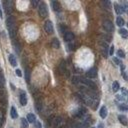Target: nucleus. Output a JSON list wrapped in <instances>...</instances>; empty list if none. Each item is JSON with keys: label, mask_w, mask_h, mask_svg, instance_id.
Segmentation results:
<instances>
[{"label": "nucleus", "mask_w": 128, "mask_h": 128, "mask_svg": "<svg viewBox=\"0 0 128 128\" xmlns=\"http://www.w3.org/2000/svg\"><path fill=\"white\" fill-rule=\"evenodd\" d=\"M6 25L8 28V32L11 38H15L16 36V26H15V19L13 16L9 15L6 19Z\"/></svg>", "instance_id": "obj_1"}, {"label": "nucleus", "mask_w": 128, "mask_h": 128, "mask_svg": "<svg viewBox=\"0 0 128 128\" xmlns=\"http://www.w3.org/2000/svg\"><path fill=\"white\" fill-rule=\"evenodd\" d=\"M38 11H39V15L41 16V17H46V16L48 15V9H47V6L44 2H41L39 4Z\"/></svg>", "instance_id": "obj_2"}, {"label": "nucleus", "mask_w": 128, "mask_h": 128, "mask_svg": "<svg viewBox=\"0 0 128 128\" xmlns=\"http://www.w3.org/2000/svg\"><path fill=\"white\" fill-rule=\"evenodd\" d=\"M44 29H45V31L47 32L48 34H52L53 32H54V28H53V24H52V22L51 21H46L45 22V24H44Z\"/></svg>", "instance_id": "obj_3"}, {"label": "nucleus", "mask_w": 128, "mask_h": 128, "mask_svg": "<svg viewBox=\"0 0 128 128\" xmlns=\"http://www.w3.org/2000/svg\"><path fill=\"white\" fill-rule=\"evenodd\" d=\"M103 27L108 32H112L114 30V26H113V24H112V22L110 20H104L103 21Z\"/></svg>", "instance_id": "obj_4"}, {"label": "nucleus", "mask_w": 128, "mask_h": 128, "mask_svg": "<svg viewBox=\"0 0 128 128\" xmlns=\"http://www.w3.org/2000/svg\"><path fill=\"white\" fill-rule=\"evenodd\" d=\"M3 5H4V9H5L7 15H8V14L10 15L11 12H12V2H11V1H4V2H3Z\"/></svg>", "instance_id": "obj_5"}, {"label": "nucleus", "mask_w": 128, "mask_h": 128, "mask_svg": "<svg viewBox=\"0 0 128 128\" xmlns=\"http://www.w3.org/2000/svg\"><path fill=\"white\" fill-rule=\"evenodd\" d=\"M86 75H87L88 78H95L96 76H97V69H96V68H91V69H89V70L87 71Z\"/></svg>", "instance_id": "obj_6"}, {"label": "nucleus", "mask_w": 128, "mask_h": 128, "mask_svg": "<svg viewBox=\"0 0 128 128\" xmlns=\"http://www.w3.org/2000/svg\"><path fill=\"white\" fill-rule=\"evenodd\" d=\"M64 39L67 42H71L74 39V34L70 31H67V32H65V34H64Z\"/></svg>", "instance_id": "obj_7"}, {"label": "nucleus", "mask_w": 128, "mask_h": 128, "mask_svg": "<svg viewBox=\"0 0 128 128\" xmlns=\"http://www.w3.org/2000/svg\"><path fill=\"white\" fill-rule=\"evenodd\" d=\"M100 45H101V50L102 53L105 57H107V50H108V44L104 41H100Z\"/></svg>", "instance_id": "obj_8"}, {"label": "nucleus", "mask_w": 128, "mask_h": 128, "mask_svg": "<svg viewBox=\"0 0 128 128\" xmlns=\"http://www.w3.org/2000/svg\"><path fill=\"white\" fill-rule=\"evenodd\" d=\"M81 82H82L83 84L87 85L88 87H91V88H95V87H96V85L91 81V80H88V79H86V78H81Z\"/></svg>", "instance_id": "obj_9"}, {"label": "nucleus", "mask_w": 128, "mask_h": 128, "mask_svg": "<svg viewBox=\"0 0 128 128\" xmlns=\"http://www.w3.org/2000/svg\"><path fill=\"white\" fill-rule=\"evenodd\" d=\"M20 103H21V105H23V106H25L26 104H27V97H26V94H25V92H21V94H20Z\"/></svg>", "instance_id": "obj_10"}, {"label": "nucleus", "mask_w": 128, "mask_h": 128, "mask_svg": "<svg viewBox=\"0 0 128 128\" xmlns=\"http://www.w3.org/2000/svg\"><path fill=\"white\" fill-rule=\"evenodd\" d=\"M99 115H100V117L101 118H106V116H107V108L105 107V106H102L101 107V109H100V112H99Z\"/></svg>", "instance_id": "obj_11"}, {"label": "nucleus", "mask_w": 128, "mask_h": 128, "mask_svg": "<svg viewBox=\"0 0 128 128\" xmlns=\"http://www.w3.org/2000/svg\"><path fill=\"white\" fill-rule=\"evenodd\" d=\"M65 70H66V64H65V61L62 60L59 64V71H60V73L63 74V73H65Z\"/></svg>", "instance_id": "obj_12"}, {"label": "nucleus", "mask_w": 128, "mask_h": 128, "mask_svg": "<svg viewBox=\"0 0 128 128\" xmlns=\"http://www.w3.org/2000/svg\"><path fill=\"white\" fill-rule=\"evenodd\" d=\"M9 62H10V64L12 66H16L17 65V61H16V58H15V56L13 55V54H9Z\"/></svg>", "instance_id": "obj_13"}, {"label": "nucleus", "mask_w": 128, "mask_h": 128, "mask_svg": "<svg viewBox=\"0 0 128 128\" xmlns=\"http://www.w3.org/2000/svg\"><path fill=\"white\" fill-rule=\"evenodd\" d=\"M26 119H27L28 122H30V123H35V122H36V117H35L34 114H32V113H29V114L27 115V118H26Z\"/></svg>", "instance_id": "obj_14"}, {"label": "nucleus", "mask_w": 128, "mask_h": 128, "mask_svg": "<svg viewBox=\"0 0 128 128\" xmlns=\"http://www.w3.org/2000/svg\"><path fill=\"white\" fill-rule=\"evenodd\" d=\"M114 8H115V12H116L118 15H120L122 12H124V10H123L122 6H120V5H119V4H117V3H114Z\"/></svg>", "instance_id": "obj_15"}, {"label": "nucleus", "mask_w": 128, "mask_h": 128, "mask_svg": "<svg viewBox=\"0 0 128 128\" xmlns=\"http://www.w3.org/2000/svg\"><path fill=\"white\" fill-rule=\"evenodd\" d=\"M51 6H52L54 11H59L60 10V4H59L58 1H52L51 2Z\"/></svg>", "instance_id": "obj_16"}, {"label": "nucleus", "mask_w": 128, "mask_h": 128, "mask_svg": "<svg viewBox=\"0 0 128 128\" xmlns=\"http://www.w3.org/2000/svg\"><path fill=\"white\" fill-rule=\"evenodd\" d=\"M51 45H52L53 48H56V49H58V48L60 47V42H59V40H58L57 38H54V39L52 40Z\"/></svg>", "instance_id": "obj_17"}, {"label": "nucleus", "mask_w": 128, "mask_h": 128, "mask_svg": "<svg viewBox=\"0 0 128 128\" xmlns=\"http://www.w3.org/2000/svg\"><path fill=\"white\" fill-rule=\"evenodd\" d=\"M119 34H120L123 38H127V37H128V30H126V29H124V28H121V29L119 30Z\"/></svg>", "instance_id": "obj_18"}, {"label": "nucleus", "mask_w": 128, "mask_h": 128, "mask_svg": "<svg viewBox=\"0 0 128 128\" xmlns=\"http://www.w3.org/2000/svg\"><path fill=\"white\" fill-rule=\"evenodd\" d=\"M118 119H119V121H120V123L122 125H127V118L124 115H119Z\"/></svg>", "instance_id": "obj_19"}, {"label": "nucleus", "mask_w": 128, "mask_h": 128, "mask_svg": "<svg viewBox=\"0 0 128 128\" xmlns=\"http://www.w3.org/2000/svg\"><path fill=\"white\" fill-rule=\"evenodd\" d=\"M28 120L25 118H21V128H28Z\"/></svg>", "instance_id": "obj_20"}, {"label": "nucleus", "mask_w": 128, "mask_h": 128, "mask_svg": "<svg viewBox=\"0 0 128 128\" xmlns=\"http://www.w3.org/2000/svg\"><path fill=\"white\" fill-rule=\"evenodd\" d=\"M120 89V86H119V83L117 81L113 82V84H112V90H113L114 92H117L118 90Z\"/></svg>", "instance_id": "obj_21"}, {"label": "nucleus", "mask_w": 128, "mask_h": 128, "mask_svg": "<svg viewBox=\"0 0 128 128\" xmlns=\"http://www.w3.org/2000/svg\"><path fill=\"white\" fill-rule=\"evenodd\" d=\"M101 5H102L104 8H106V9H110L111 2L108 1V0H105V1H102V2H101Z\"/></svg>", "instance_id": "obj_22"}, {"label": "nucleus", "mask_w": 128, "mask_h": 128, "mask_svg": "<svg viewBox=\"0 0 128 128\" xmlns=\"http://www.w3.org/2000/svg\"><path fill=\"white\" fill-rule=\"evenodd\" d=\"M17 116H18V114H17V111H16L15 107H11V117L13 119H15V118H17Z\"/></svg>", "instance_id": "obj_23"}, {"label": "nucleus", "mask_w": 128, "mask_h": 128, "mask_svg": "<svg viewBox=\"0 0 128 128\" xmlns=\"http://www.w3.org/2000/svg\"><path fill=\"white\" fill-rule=\"evenodd\" d=\"M116 24H117L118 26H123V25H124V20H123V18H122V17H117V18H116Z\"/></svg>", "instance_id": "obj_24"}, {"label": "nucleus", "mask_w": 128, "mask_h": 128, "mask_svg": "<svg viewBox=\"0 0 128 128\" xmlns=\"http://www.w3.org/2000/svg\"><path fill=\"white\" fill-rule=\"evenodd\" d=\"M72 82H73L74 84H77V83H79V82H81V78H80L79 76H74V77L72 78Z\"/></svg>", "instance_id": "obj_25"}, {"label": "nucleus", "mask_w": 128, "mask_h": 128, "mask_svg": "<svg viewBox=\"0 0 128 128\" xmlns=\"http://www.w3.org/2000/svg\"><path fill=\"white\" fill-rule=\"evenodd\" d=\"M122 8H123V10L126 12V13H128V2L127 1H123L122 2Z\"/></svg>", "instance_id": "obj_26"}, {"label": "nucleus", "mask_w": 128, "mask_h": 128, "mask_svg": "<svg viewBox=\"0 0 128 128\" xmlns=\"http://www.w3.org/2000/svg\"><path fill=\"white\" fill-rule=\"evenodd\" d=\"M13 45H14V49H15V51H17L18 53H19V51H20V46H19V44L17 43V42H13Z\"/></svg>", "instance_id": "obj_27"}, {"label": "nucleus", "mask_w": 128, "mask_h": 128, "mask_svg": "<svg viewBox=\"0 0 128 128\" xmlns=\"http://www.w3.org/2000/svg\"><path fill=\"white\" fill-rule=\"evenodd\" d=\"M119 109H120V110H123V111H128V106L125 105V104H120V105H119Z\"/></svg>", "instance_id": "obj_28"}, {"label": "nucleus", "mask_w": 128, "mask_h": 128, "mask_svg": "<svg viewBox=\"0 0 128 128\" xmlns=\"http://www.w3.org/2000/svg\"><path fill=\"white\" fill-rule=\"evenodd\" d=\"M25 75H26V81L29 82V80H30V71H29V69H26Z\"/></svg>", "instance_id": "obj_29"}, {"label": "nucleus", "mask_w": 128, "mask_h": 128, "mask_svg": "<svg viewBox=\"0 0 128 128\" xmlns=\"http://www.w3.org/2000/svg\"><path fill=\"white\" fill-rule=\"evenodd\" d=\"M117 54H118V56H120L121 58H124V57H125V53H124V51L121 50V49H119V50L117 51Z\"/></svg>", "instance_id": "obj_30"}, {"label": "nucleus", "mask_w": 128, "mask_h": 128, "mask_svg": "<svg viewBox=\"0 0 128 128\" xmlns=\"http://www.w3.org/2000/svg\"><path fill=\"white\" fill-rule=\"evenodd\" d=\"M31 4H32V6H33V7H37L38 4H39V2L37 1V0H32V1H31Z\"/></svg>", "instance_id": "obj_31"}, {"label": "nucleus", "mask_w": 128, "mask_h": 128, "mask_svg": "<svg viewBox=\"0 0 128 128\" xmlns=\"http://www.w3.org/2000/svg\"><path fill=\"white\" fill-rule=\"evenodd\" d=\"M41 108H42V105H41V103L37 102V103H36V110H37L38 112H40V111H41Z\"/></svg>", "instance_id": "obj_32"}, {"label": "nucleus", "mask_w": 128, "mask_h": 128, "mask_svg": "<svg viewBox=\"0 0 128 128\" xmlns=\"http://www.w3.org/2000/svg\"><path fill=\"white\" fill-rule=\"evenodd\" d=\"M113 53H114V46L112 45L110 47V50H109V55H113Z\"/></svg>", "instance_id": "obj_33"}, {"label": "nucleus", "mask_w": 128, "mask_h": 128, "mask_svg": "<svg viewBox=\"0 0 128 128\" xmlns=\"http://www.w3.org/2000/svg\"><path fill=\"white\" fill-rule=\"evenodd\" d=\"M34 126H35V128H41L42 126H41V123L39 122V121H36L35 123H34Z\"/></svg>", "instance_id": "obj_34"}, {"label": "nucleus", "mask_w": 128, "mask_h": 128, "mask_svg": "<svg viewBox=\"0 0 128 128\" xmlns=\"http://www.w3.org/2000/svg\"><path fill=\"white\" fill-rule=\"evenodd\" d=\"M16 75H17V76H19V77H21L22 76V73H21V70L20 69H16Z\"/></svg>", "instance_id": "obj_35"}, {"label": "nucleus", "mask_w": 128, "mask_h": 128, "mask_svg": "<svg viewBox=\"0 0 128 128\" xmlns=\"http://www.w3.org/2000/svg\"><path fill=\"white\" fill-rule=\"evenodd\" d=\"M113 61H114L116 64H118V65H121V64H122V63H121V61H120L118 58H114V59H113Z\"/></svg>", "instance_id": "obj_36"}, {"label": "nucleus", "mask_w": 128, "mask_h": 128, "mask_svg": "<svg viewBox=\"0 0 128 128\" xmlns=\"http://www.w3.org/2000/svg\"><path fill=\"white\" fill-rule=\"evenodd\" d=\"M73 49H74V44H71V43L68 44V50L71 51V50H73Z\"/></svg>", "instance_id": "obj_37"}, {"label": "nucleus", "mask_w": 128, "mask_h": 128, "mask_svg": "<svg viewBox=\"0 0 128 128\" xmlns=\"http://www.w3.org/2000/svg\"><path fill=\"white\" fill-rule=\"evenodd\" d=\"M123 77H124V79H126V80H128V76L125 74V73H123Z\"/></svg>", "instance_id": "obj_38"}, {"label": "nucleus", "mask_w": 128, "mask_h": 128, "mask_svg": "<svg viewBox=\"0 0 128 128\" xmlns=\"http://www.w3.org/2000/svg\"><path fill=\"white\" fill-rule=\"evenodd\" d=\"M2 15V11H1V8H0V16Z\"/></svg>", "instance_id": "obj_39"}, {"label": "nucleus", "mask_w": 128, "mask_h": 128, "mask_svg": "<svg viewBox=\"0 0 128 128\" xmlns=\"http://www.w3.org/2000/svg\"><path fill=\"white\" fill-rule=\"evenodd\" d=\"M102 127H103V125H102V124H100V125H99V128H102Z\"/></svg>", "instance_id": "obj_40"}, {"label": "nucleus", "mask_w": 128, "mask_h": 128, "mask_svg": "<svg viewBox=\"0 0 128 128\" xmlns=\"http://www.w3.org/2000/svg\"><path fill=\"white\" fill-rule=\"evenodd\" d=\"M61 128H68L67 126H63V127H61Z\"/></svg>", "instance_id": "obj_41"}, {"label": "nucleus", "mask_w": 128, "mask_h": 128, "mask_svg": "<svg viewBox=\"0 0 128 128\" xmlns=\"http://www.w3.org/2000/svg\"><path fill=\"white\" fill-rule=\"evenodd\" d=\"M127 26H128V23H127Z\"/></svg>", "instance_id": "obj_42"}, {"label": "nucleus", "mask_w": 128, "mask_h": 128, "mask_svg": "<svg viewBox=\"0 0 128 128\" xmlns=\"http://www.w3.org/2000/svg\"><path fill=\"white\" fill-rule=\"evenodd\" d=\"M93 128H94V127H93Z\"/></svg>", "instance_id": "obj_43"}]
</instances>
